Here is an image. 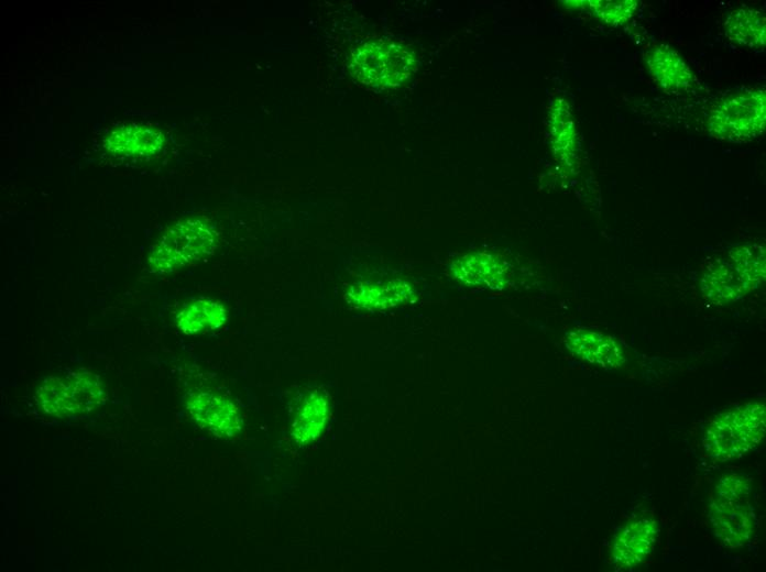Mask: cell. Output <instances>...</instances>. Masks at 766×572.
I'll return each mask as SVG.
<instances>
[{
    "label": "cell",
    "mask_w": 766,
    "mask_h": 572,
    "mask_svg": "<svg viewBox=\"0 0 766 572\" xmlns=\"http://www.w3.org/2000/svg\"><path fill=\"white\" fill-rule=\"evenodd\" d=\"M217 246V233L208 221L187 218L172 226L151 249L147 271L167 275L211 255Z\"/></svg>",
    "instance_id": "6da1fadb"
},
{
    "label": "cell",
    "mask_w": 766,
    "mask_h": 572,
    "mask_svg": "<svg viewBox=\"0 0 766 572\" xmlns=\"http://www.w3.org/2000/svg\"><path fill=\"white\" fill-rule=\"evenodd\" d=\"M766 410L748 403L714 418L705 430L703 447L715 460L735 459L755 448L765 435Z\"/></svg>",
    "instance_id": "7a4b0ae2"
},
{
    "label": "cell",
    "mask_w": 766,
    "mask_h": 572,
    "mask_svg": "<svg viewBox=\"0 0 766 572\" xmlns=\"http://www.w3.org/2000/svg\"><path fill=\"white\" fill-rule=\"evenodd\" d=\"M416 67L415 54L406 46L389 40L362 44L355 48L350 61L352 76L373 89L400 86Z\"/></svg>",
    "instance_id": "3957f363"
},
{
    "label": "cell",
    "mask_w": 766,
    "mask_h": 572,
    "mask_svg": "<svg viewBox=\"0 0 766 572\" xmlns=\"http://www.w3.org/2000/svg\"><path fill=\"white\" fill-rule=\"evenodd\" d=\"M765 91L749 89L719 103L709 117V131L715 139L743 142L759 136L765 128Z\"/></svg>",
    "instance_id": "277c9868"
},
{
    "label": "cell",
    "mask_w": 766,
    "mask_h": 572,
    "mask_svg": "<svg viewBox=\"0 0 766 572\" xmlns=\"http://www.w3.org/2000/svg\"><path fill=\"white\" fill-rule=\"evenodd\" d=\"M193 420L218 438H234L242 429L238 407L226 397L209 391L190 393L185 400Z\"/></svg>",
    "instance_id": "5b68a950"
},
{
    "label": "cell",
    "mask_w": 766,
    "mask_h": 572,
    "mask_svg": "<svg viewBox=\"0 0 766 572\" xmlns=\"http://www.w3.org/2000/svg\"><path fill=\"white\" fill-rule=\"evenodd\" d=\"M714 535L726 548L744 546L754 531V515L743 501L715 498L709 508Z\"/></svg>",
    "instance_id": "8992f818"
},
{
    "label": "cell",
    "mask_w": 766,
    "mask_h": 572,
    "mask_svg": "<svg viewBox=\"0 0 766 572\" xmlns=\"http://www.w3.org/2000/svg\"><path fill=\"white\" fill-rule=\"evenodd\" d=\"M657 535V524L653 519H638L626 525L614 540L612 556L615 569L630 570L645 561Z\"/></svg>",
    "instance_id": "52a82bcc"
},
{
    "label": "cell",
    "mask_w": 766,
    "mask_h": 572,
    "mask_svg": "<svg viewBox=\"0 0 766 572\" xmlns=\"http://www.w3.org/2000/svg\"><path fill=\"white\" fill-rule=\"evenodd\" d=\"M414 294L412 285L402 279L365 280L352 284L344 297L357 308L375 311L409 302Z\"/></svg>",
    "instance_id": "ba28073f"
},
{
    "label": "cell",
    "mask_w": 766,
    "mask_h": 572,
    "mask_svg": "<svg viewBox=\"0 0 766 572\" xmlns=\"http://www.w3.org/2000/svg\"><path fill=\"white\" fill-rule=\"evenodd\" d=\"M510 266L502 257L474 252L450 265V272L461 284L473 287L501 288L510 276Z\"/></svg>",
    "instance_id": "9c48e42d"
},
{
    "label": "cell",
    "mask_w": 766,
    "mask_h": 572,
    "mask_svg": "<svg viewBox=\"0 0 766 572\" xmlns=\"http://www.w3.org/2000/svg\"><path fill=\"white\" fill-rule=\"evenodd\" d=\"M566 345L576 356L605 370L621 367L625 362L620 344L610 336L598 331H571L566 337Z\"/></svg>",
    "instance_id": "30bf717a"
},
{
    "label": "cell",
    "mask_w": 766,
    "mask_h": 572,
    "mask_svg": "<svg viewBox=\"0 0 766 572\" xmlns=\"http://www.w3.org/2000/svg\"><path fill=\"white\" fill-rule=\"evenodd\" d=\"M650 75L669 94H681L692 87L694 76L677 51L659 44L647 54Z\"/></svg>",
    "instance_id": "8fae6325"
},
{
    "label": "cell",
    "mask_w": 766,
    "mask_h": 572,
    "mask_svg": "<svg viewBox=\"0 0 766 572\" xmlns=\"http://www.w3.org/2000/svg\"><path fill=\"white\" fill-rule=\"evenodd\" d=\"M700 283L703 297L719 304L736 300L752 290L731 262L720 258L704 268Z\"/></svg>",
    "instance_id": "7c38bea8"
},
{
    "label": "cell",
    "mask_w": 766,
    "mask_h": 572,
    "mask_svg": "<svg viewBox=\"0 0 766 572\" xmlns=\"http://www.w3.org/2000/svg\"><path fill=\"white\" fill-rule=\"evenodd\" d=\"M160 130L147 125L128 123L113 130L106 139V147L114 154L146 156L156 153L163 145Z\"/></svg>",
    "instance_id": "4fadbf2b"
},
{
    "label": "cell",
    "mask_w": 766,
    "mask_h": 572,
    "mask_svg": "<svg viewBox=\"0 0 766 572\" xmlns=\"http://www.w3.org/2000/svg\"><path fill=\"white\" fill-rule=\"evenodd\" d=\"M228 312L222 302L212 298H196L182 306L175 316L177 328L185 334H199L222 327Z\"/></svg>",
    "instance_id": "5bb4252c"
},
{
    "label": "cell",
    "mask_w": 766,
    "mask_h": 572,
    "mask_svg": "<svg viewBox=\"0 0 766 572\" xmlns=\"http://www.w3.org/2000/svg\"><path fill=\"white\" fill-rule=\"evenodd\" d=\"M63 380L72 416L90 413L107 398L103 383L95 373L74 371Z\"/></svg>",
    "instance_id": "9a60e30c"
},
{
    "label": "cell",
    "mask_w": 766,
    "mask_h": 572,
    "mask_svg": "<svg viewBox=\"0 0 766 572\" xmlns=\"http://www.w3.org/2000/svg\"><path fill=\"white\" fill-rule=\"evenodd\" d=\"M329 415L327 398L319 392L308 393L302 402L292 425L296 443L308 444L316 440L326 427Z\"/></svg>",
    "instance_id": "2e32d148"
},
{
    "label": "cell",
    "mask_w": 766,
    "mask_h": 572,
    "mask_svg": "<svg viewBox=\"0 0 766 572\" xmlns=\"http://www.w3.org/2000/svg\"><path fill=\"white\" fill-rule=\"evenodd\" d=\"M725 35L733 42L752 50L765 46V15L762 11L742 7L725 20Z\"/></svg>",
    "instance_id": "e0dca14e"
},
{
    "label": "cell",
    "mask_w": 766,
    "mask_h": 572,
    "mask_svg": "<svg viewBox=\"0 0 766 572\" xmlns=\"http://www.w3.org/2000/svg\"><path fill=\"white\" fill-rule=\"evenodd\" d=\"M730 262L753 289L765 277V251L759 245H741L730 251Z\"/></svg>",
    "instance_id": "ac0fdd59"
},
{
    "label": "cell",
    "mask_w": 766,
    "mask_h": 572,
    "mask_svg": "<svg viewBox=\"0 0 766 572\" xmlns=\"http://www.w3.org/2000/svg\"><path fill=\"white\" fill-rule=\"evenodd\" d=\"M35 399L39 406L51 416L59 418L72 416L63 376L46 377L37 387Z\"/></svg>",
    "instance_id": "d6986e66"
},
{
    "label": "cell",
    "mask_w": 766,
    "mask_h": 572,
    "mask_svg": "<svg viewBox=\"0 0 766 572\" xmlns=\"http://www.w3.org/2000/svg\"><path fill=\"white\" fill-rule=\"evenodd\" d=\"M589 9L592 10L600 20L609 24H621L628 21L637 9L635 0H598L587 1Z\"/></svg>",
    "instance_id": "ffe728a7"
},
{
    "label": "cell",
    "mask_w": 766,
    "mask_h": 572,
    "mask_svg": "<svg viewBox=\"0 0 766 572\" xmlns=\"http://www.w3.org/2000/svg\"><path fill=\"white\" fill-rule=\"evenodd\" d=\"M751 492V484L738 474L723 476L716 486V497L726 501H744Z\"/></svg>",
    "instance_id": "44dd1931"
}]
</instances>
